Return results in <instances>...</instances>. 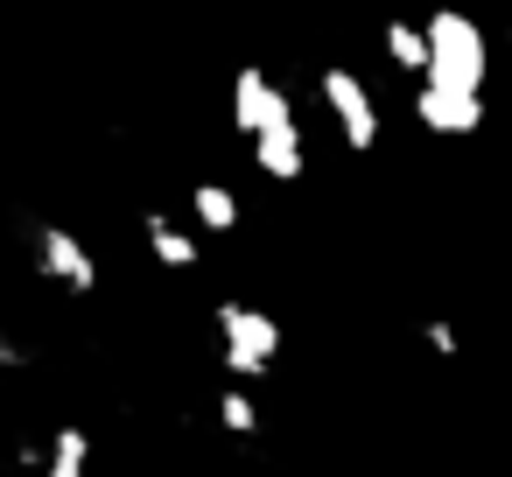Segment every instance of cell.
Instances as JSON below:
<instances>
[{"label": "cell", "mask_w": 512, "mask_h": 477, "mask_svg": "<svg viewBox=\"0 0 512 477\" xmlns=\"http://www.w3.org/2000/svg\"><path fill=\"white\" fill-rule=\"evenodd\" d=\"M239 218H246V211H239V197H232L218 176L190 183V225H197L204 239H232V232H239Z\"/></svg>", "instance_id": "9c48e42d"}, {"label": "cell", "mask_w": 512, "mask_h": 477, "mask_svg": "<svg viewBox=\"0 0 512 477\" xmlns=\"http://www.w3.org/2000/svg\"><path fill=\"white\" fill-rule=\"evenodd\" d=\"M421 36H428V71L421 78H442V85H463V92H484L491 85V36H484L477 15L435 8L421 22Z\"/></svg>", "instance_id": "7a4b0ae2"}, {"label": "cell", "mask_w": 512, "mask_h": 477, "mask_svg": "<svg viewBox=\"0 0 512 477\" xmlns=\"http://www.w3.org/2000/svg\"><path fill=\"white\" fill-rule=\"evenodd\" d=\"M218 428H225V435H260V400H253L246 379L218 386Z\"/></svg>", "instance_id": "8fae6325"}, {"label": "cell", "mask_w": 512, "mask_h": 477, "mask_svg": "<svg viewBox=\"0 0 512 477\" xmlns=\"http://www.w3.org/2000/svg\"><path fill=\"white\" fill-rule=\"evenodd\" d=\"M22 470H36V477H92V428L85 421H57L43 442L22 449Z\"/></svg>", "instance_id": "ba28073f"}, {"label": "cell", "mask_w": 512, "mask_h": 477, "mask_svg": "<svg viewBox=\"0 0 512 477\" xmlns=\"http://www.w3.org/2000/svg\"><path fill=\"white\" fill-rule=\"evenodd\" d=\"M414 120L428 134H477L484 127V92L442 85V78H414Z\"/></svg>", "instance_id": "8992f818"}, {"label": "cell", "mask_w": 512, "mask_h": 477, "mask_svg": "<svg viewBox=\"0 0 512 477\" xmlns=\"http://www.w3.org/2000/svg\"><path fill=\"white\" fill-rule=\"evenodd\" d=\"M29 358H36V351H29V337H15L8 323H0V372H22Z\"/></svg>", "instance_id": "4fadbf2b"}, {"label": "cell", "mask_w": 512, "mask_h": 477, "mask_svg": "<svg viewBox=\"0 0 512 477\" xmlns=\"http://www.w3.org/2000/svg\"><path fill=\"white\" fill-rule=\"evenodd\" d=\"M141 246L169 274H197L204 267V232L190 218H169V211H141Z\"/></svg>", "instance_id": "52a82bcc"}, {"label": "cell", "mask_w": 512, "mask_h": 477, "mask_svg": "<svg viewBox=\"0 0 512 477\" xmlns=\"http://www.w3.org/2000/svg\"><path fill=\"white\" fill-rule=\"evenodd\" d=\"M379 43H386V64H393L407 85L428 71V36H421V22H386V29H379Z\"/></svg>", "instance_id": "30bf717a"}, {"label": "cell", "mask_w": 512, "mask_h": 477, "mask_svg": "<svg viewBox=\"0 0 512 477\" xmlns=\"http://www.w3.org/2000/svg\"><path fill=\"white\" fill-rule=\"evenodd\" d=\"M29 267H36V281H50L57 295H99V253L85 246V232H71V225H29Z\"/></svg>", "instance_id": "5b68a950"}, {"label": "cell", "mask_w": 512, "mask_h": 477, "mask_svg": "<svg viewBox=\"0 0 512 477\" xmlns=\"http://www.w3.org/2000/svg\"><path fill=\"white\" fill-rule=\"evenodd\" d=\"M421 344H428L435 358H463V330H456L449 316H421Z\"/></svg>", "instance_id": "7c38bea8"}, {"label": "cell", "mask_w": 512, "mask_h": 477, "mask_svg": "<svg viewBox=\"0 0 512 477\" xmlns=\"http://www.w3.org/2000/svg\"><path fill=\"white\" fill-rule=\"evenodd\" d=\"M232 127L246 134V155L267 183H302V169H309L302 120H295V99L281 92L274 71H260V64L232 71Z\"/></svg>", "instance_id": "6da1fadb"}, {"label": "cell", "mask_w": 512, "mask_h": 477, "mask_svg": "<svg viewBox=\"0 0 512 477\" xmlns=\"http://www.w3.org/2000/svg\"><path fill=\"white\" fill-rule=\"evenodd\" d=\"M316 99H323V113L337 120V141H344L351 155H372V148H379L386 120H379L372 85H365L351 64H323V71H316Z\"/></svg>", "instance_id": "277c9868"}, {"label": "cell", "mask_w": 512, "mask_h": 477, "mask_svg": "<svg viewBox=\"0 0 512 477\" xmlns=\"http://www.w3.org/2000/svg\"><path fill=\"white\" fill-rule=\"evenodd\" d=\"M211 337H218V365L246 386H260L281 365V323L260 302H218L211 309Z\"/></svg>", "instance_id": "3957f363"}]
</instances>
